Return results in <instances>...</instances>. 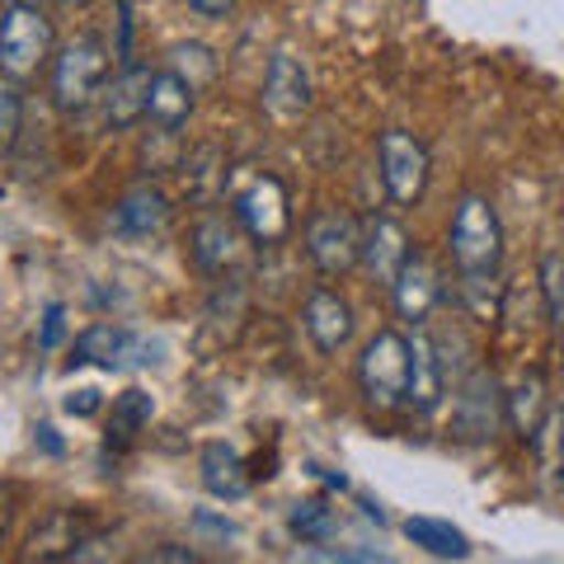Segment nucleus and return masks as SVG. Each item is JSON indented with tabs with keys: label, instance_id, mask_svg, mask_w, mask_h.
I'll use <instances>...</instances> for the list:
<instances>
[{
	"label": "nucleus",
	"instance_id": "5",
	"mask_svg": "<svg viewBox=\"0 0 564 564\" xmlns=\"http://www.w3.org/2000/svg\"><path fill=\"white\" fill-rule=\"evenodd\" d=\"M47 57H52V20L39 6H14L10 0L6 24H0V70H6V80L39 76Z\"/></svg>",
	"mask_w": 564,
	"mask_h": 564
},
{
	"label": "nucleus",
	"instance_id": "2",
	"mask_svg": "<svg viewBox=\"0 0 564 564\" xmlns=\"http://www.w3.org/2000/svg\"><path fill=\"white\" fill-rule=\"evenodd\" d=\"M410 358L414 348L400 329H377L358 358V391L377 414H391L410 400Z\"/></svg>",
	"mask_w": 564,
	"mask_h": 564
},
{
	"label": "nucleus",
	"instance_id": "22",
	"mask_svg": "<svg viewBox=\"0 0 564 564\" xmlns=\"http://www.w3.org/2000/svg\"><path fill=\"white\" fill-rule=\"evenodd\" d=\"M184 184H188V198L193 203H212L221 188V151L217 147H198L184 161Z\"/></svg>",
	"mask_w": 564,
	"mask_h": 564
},
{
	"label": "nucleus",
	"instance_id": "9",
	"mask_svg": "<svg viewBox=\"0 0 564 564\" xmlns=\"http://www.w3.org/2000/svg\"><path fill=\"white\" fill-rule=\"evenodd\" d=\"M236 217L254 236V245H278L292 231V203L278 174H259L236 193Z\"/></svg>",
	"mask_w": 564,
	"mask_h": 564
},
{
	"label": "nucleus",
	"instance_id": "30",
	"mask_svg": "<svg viewBox=\"0 0 564 564\" xmlns=\"http://www.w3.org/2000/svg\"><path fill=\"white\" fill-rule=\"evenodd\" d=\"M66 410H70V414H99V391H76V395H66Z\"/></svg>",
	"mask_w": 564,
	"mask_h": 564
},
{
	"label": "nucleus",
	"instance_id": "3",
	"mask_svg": "<svg viewBox=\"0 0 564 564\" xmlns=\"http://www.w3.org/2000/svg\"><path fill=\"white\" fill-rule=\"evenodd\" d=\"M109 90V52L99 39H76L52 62V99L62 113H85Z\"/></svg>",
	"mask_w": 564,
	"mask_h": 564
},
{
	"label": "nucleus",
	"instance_id": "31",
	"mask_svg": "<svg viewBox=\"0 0 564 564\" xmlns=\"http://www.w3.org/2000/svg\"><path fill=\"white\" fill-rule=\"evenodd\" d=\"M555 456H560V475H564V410L555 414Z\"/></svg>",
	"mask_w": 564,
	"mask_h": 564
},
{
	"label": "nucleus",
	"instance_id": "28",
	"mask_svg": "<svg viewBox=\"0 0 564 564\" xmlns=\"http://www.w3.org/2000/svg\"><path fill=\"white\" fill-rule=\"evenodd\" d=\"M62 334H66V306L62 302H52L47 315H43V334H39V344L43 348H57L62 344Z\"/></svg>",
	"mask_w": 564,
	"mask_h": 564
},
{
	"label": "nucleus",
	"instance_id": "4",
	"mask_svg": "<svg viewBox=\"0 0 564 564\" xmlns=\"http://www.w3.org/2000/svg\"><path fill=\"white\" fill-rule=\"evenodd\" d=\"M377 174H381L386 198L395 207H414L423 198V188H429V174H433L429 147L404 128H386L377 137Z\"/></svg>",
	"mask_w": 564,
	"mask_h": 564
},
{
	"label": "nucleus",
	"instance_id": "27",
	"mask_svg": "<svg viewBox=\"0 0 564 564\" xmlns=\"http://www.w3.org/2000/svg\"><path fill=\"white\" fill-rule=\"evenodd\" d=\"M20 118H24L20 80H6L0 85V137H6V151H14V141H20Z\"/></svg>",
	"mask_w": 564,
	"mask_h": 564
},
{
	"label": "nucleus",
	"instance_id": "19",
	"mask_svg": "<svg viewBox=\"0 0 564 564\" xmlns=\"http://www.w3.org/2000/svg\"><path fill=\"white\" fill-rule=\"evenodd\" d=\"M198 470H203V489L212 494V499H245V494H250V470H245L236 447L212 443L203 452Z\"/></svg>",
	"mask_w": 564,
	"mask_h": 564
},
{
	"label": "nucleus",
	"instance_id": "24",
	"mask_svg": "<svg viewBox=\"0 0 564 564\" xmlns=\"http://www.w3.org/2000/svg\"><path fill=\"white\" fill-rule=\"evenodd\" d=\"M170 70H180L193 90H207V85L217 80V57H212V47H203V43H180L170 52Z\"/></svg>",
	"mask_w": 564,
	"mask_h": 564
},
{
	"label": "nucleus",
	"instance_id": "7",
	"mask_svg": "<svg viewBox=\"0 0 564 564\" xmlns=\"http://www.w3.org/2000/svg\"><path fill=\"white\" fill-rule=\"evenodd\" d=\"M250 245L254 236L240 226V217H221V212H207V217L193 226V263L217 278V282H236L245 269H250Z\"/></svg>",
	"mask_w": 564,
	"mask_h": 564
},
{
	"label": "nucleus",
	"instance_id": "13",
	"mask_svg": "<svg viewBox=\"0 0 564 564\" xmlns=\"http://www.w3.org/2000/svg\"><path fill=\"white\" fill-rule=\"evenodd\" d=\"M414 358H410V410L414 414H433L437 404H443V391H447V362H443V352H437V339L429 329H414Z\"/></svg>",
	"mask_w": 564,
	"mask_h": 564
},
{
	"label": "nucleus",
	"instance_id": "14",
	"mask_svg": "<svg viewBox=\"0 0 564 564\" xmlns=\"http://www.w3.org/2000/svg\"><path fill=\"white\" fill-rule=\"evenodd\" d=\"M404 259H410V236H404V226L395 217H372L362 226V269L372 273V282L391 288L404 269Z\"/></svg>",
	"mask_w": 564,
	"mask_h": 564
},
{
	"label": "nucleus",
	"instance_id": "21",
	"mask_svg": "<svg viewBox=\"0 0 564 564\" xmlns=\"http://www.w3.org/2000/svg\"><path fill=\"white\" fill-rule=\"evenodd\" d=\"M33 560H62V555H80V545H85V527L76 513H52L39 532H33Z\"/></svg>",
	"mask_w": 564,
	"mask_h": 564
},
{
	"label": "nucleus",
	"instance_id": "10",
	"mask_svg": "<svg viewBox=\"0 0 564 564\" xmlns=\"http://www.w3.org/2000/svg\"><path fill=\"white\" fill-rule=\"evenodd\" d=\"M447 296V282L443 273H437V263L423 254V250H410V259H404L400 278L391 282V302H395V315L410 325H423L429 315L437 311V302Z\"/></svg>",
	"mask_w": 564,
	"mask_h": 564
},
{
	"label": "nucleus",
	"instance_id": "12",
	"mask_svg": "<svg viewBox=\"0 0 564 564\" xmlns=\"http://www.w3.org/2000/svg\"><path fill=\"white\" fill-rule=\"evenodd\" d=\"M302 325L311 334V344L329 358V352H344L352 339V306L334 288H315L302 306Z\"/></svg>",
	"mask_w": 564,
	"mask_h": 564
},
{
	"label": "nucleus",
	"instance_id": "17",
	"mask_svg": "<svg viewBox=\"0 0 564 564\" xmlns=\"http://www.w3.org/2000/svg\"><path fill=\"white\" fill-rule=\"evenodd\" d=\"M193 104H198V90H193L180 70H170V66L155 70V80H151V109H147L151 128L180 132L184 122H188V113H193Z\"/></svg>",
	"mask_w": 564,
	"mask_h": 564
},
{
	"label": "nucleus",
	"instance_id": "32",
	"mask_svg": "<svg viewBox=\"0 0 564 564\" xmlns=\"http://www.w3.org/2000/svg\"><path fill=\"white\" fill-rule=\"evenodd\" d=\"M14 6H39V0H14Z\"/></svg>",
	"mask_w": 564,
	"mask_h": 564
},
{
	"label": "nucleus",
	"instance_id": "18",
	"mask_svg": "<svg viewBox=\"0 0 564 564\" xmlns=\"http://www.w3.org/2000/svg\"><path fill=\"white\" fill-rule=\"evenodd\" d=\"M165 217H170V203H165L161 188H132L128 198L113 207V231L132 236V240H147V236L161 231Z\"/></svg>",
	"mask_w": 564,
	"mask_h": 564
},
{
	"label": "nucleus",
	"instance_id": "15",
	"mask_svg": "<svg viewBox=\"0 0 564 564\" xmlns=\"http://www.w3.org/2000/svg\"><path fill=\"white\" fill-rule=\"evenodd\" d=\"M151 80H155V70L141 66V62H128L113 76V85L104 90V118H109L113 132H128V128H137V122L147 118V109H151Z\"/></svg>",
	"mask_w": 564,
	"mask_h": 564
},
{
	"label": "nucleus",
	"instance_id": "6",
	"mask_svg": "<svg viewBox=\"0 0 564 564\" xmlns=\"http://www.w3.org/2000/svg\"><path fill=\"white\" fill-rule=\"evenodd\" d=\"M306 259L321 269V278H344L362 263V226L339 207H321L306 217Z\"/></svg>",
	"mask_w": 564,
	"mask_h": 564
},
{
	"label": "nucleus",
	"instance_id": "23",
	"mask_svg": "<svg viewBox=\"0 0 564 564\" xmlns=\"http://www.w3.org/2000/svg\"><path fill=\"white\" fill-rule=\"evenodd\" d=\"M536 282H541V296H545V321L555 325L560 344H564V254L560 250H551L541 259Z\"/></svg>",
	"mask_w": 564,
	"mask_h": 564
},
{
	"label": "nucleus",
	"instance_id": "33",
	"mask_svg": "<svg viewBox=\"0 0 564 564\" xmlns=\"http://www.w3.org/2000/svg\"><path fill=\"white\" fill-rule=\"evenodd\" d=\"M57 6H70V0H57Z\"/></svg>",
	"mask_w": 564,
	"mask_h": 564
},
{
	"label": "nucleus",
	"instance_id": "1",
	"mask_svg": "<svg viewBox=\"0 0 564 564\" xmlns=\"http://www.w3.org/2000/svg\"><path fill=\"white\" fill-rule=\"evenodd\" d=\"M452 263L462 282H499V263H503V226L499 212L480 193H466L452 212Z\"/></svg>",
	"mask_w": 564,
	"mask_h": 564
},
{
	"label": "nucleus",
	"instance_id": "16",
	"mask_svg": "<svg viewBox=\"0 0 564 564\" xmlns=\"http://www.w3.org/2000/svg\"><path fill=\"white\" fill-rule=\"evenodd\" d=\"M545 410H551V391H545V377L541 372H522L503 395V419L513 423V433L522 443H532L545 423Z\"/></svg>",
	"mask_w": 564,
	"mask_h": 564
},
{
	"label": "nucleus",
	"instance_id": "25",
	"mask_svg": "<svg viewBox=\"0 0 564 564\" xmlns=\"http://www.w3.org/2000/svg\"><path fill=\"white\" fill-rule=\"evenodd\" d=\"M151 414H155V400L147 395V391H122L118 400H113V414H109V429L118 433V437H137L141 429L151 423Z\"/></svg>",
	"mask_w": 564,
	"mask_h": 564
},
{
	"label": "nucleus",
	"instance_id": "11",
	"mask_svg": "<svg viewBox=\"0 0 564 564\" xmlns=\"http://www.w3.org/2000/svg\"><path fill=\"white\" fill-rule=\"evenodd\" d=\"M311 70L302 57H292V52H273L269 57V70H263V109H269L278 122H292L311 113Z\"/></svg>",
	"mask_w": 564,
	"mask_h": 564
},
{
	"label": "nucleus",
	"instance_id": "26",
	"mask_svg": "<svg viewBox=\"0 0 564 564\" xmlns=\"http://www.w3.org/2000/svg\"><path fill=\"white\" fill-rule=\"evenodd\" d=\"M288 527L302 541H311V545H321V541H329V532H334V508L325 503V499H306V503H296L292 513H288Z\"/></svg>",
	"mask_w": 564,
	"mask_h": 564
},
{
	"label": "nucleus",
	"instance_id": "29",
	"mask_svg": "<svg viewBox=\"0 0 564 564\" xmlns=\"http://www.w3.org/2000/svg\"><path fill=\"white\" fill-rule=\"evenodd\" d=\"M188 10L203 14V20H226L236 10V0H188Z\"/></svg>",
	"mask_w": 564,
	"mask_h": 564
},
{
	"label": "nucleus",
	"instance_id": "20",
	"mask_svg": "<svg viewBox=\"0 0 564 564\" xmlns=\"http://www.w3.org/2000/svg\"><path fill=\"white\" fill-rule=\"evenodd\" d=\"M404 536H410L419 551L437 555V560H466L470 555L466 532H456V527L443 522V518H404Z\"/></svg>",
	"mask_w": 564,
	"mask_h": 564
},
{
	"label": "nucleus",
	"instance_id": "8",
	"mask_svg": "<svg viewBox=\"0 0 564 564\" xmlns=\"http://www.w3.org/2000/svg\"><path fill=\"white\" fill-rule=\"evenodd\" d=\"M70 352H76V362L109 367V372H132V367H155V362H161V358H155L161 344L147 339V334H137V329L109 325V321L80 329L76 344H70Z\"/></svg>",
	"mask_w": 564,
	"mask_h": 564
}]
</instances>
